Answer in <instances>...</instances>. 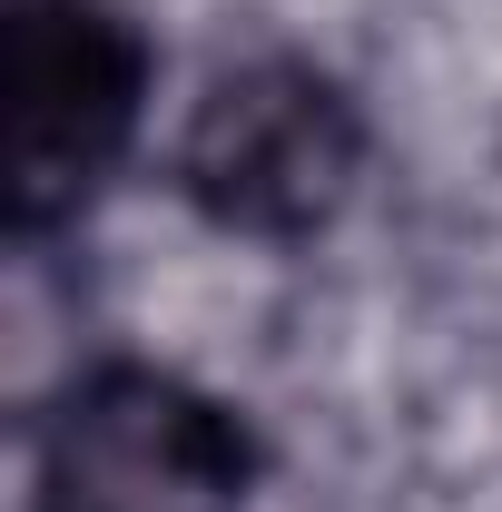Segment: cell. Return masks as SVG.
<instances>
[{
    "instance_id": "obj_1",
    "label": "cell",
    "mask_w": 502,
    "mask_h": 512,
    "mask_svg": "<svg viewBox=\"0 0 502 512\" xmlns=\"http://www.w3.org/2000/svg\"><path fill=\"white\" fill-rule=\"evenodd\" d=\"M109 128H119V60H109V40L79 20V0L30 10L20 20V60H10V168H20V197L69 188L99 158Z\"/></svg>"
}]
</instances>
